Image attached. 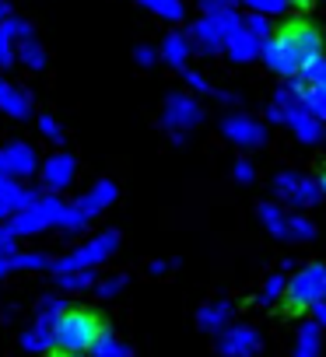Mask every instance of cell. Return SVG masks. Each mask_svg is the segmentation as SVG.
<instances>
[{"label": "cell", "mask_w": 326, "mask_h": 357, "mask_svg": "<svg viewBox=\"0 0 326 357\" xmlns=\"http://www.w3.org/2000/svg\"><path fill=\"white\" fill-rule=\"evenodd\" d=\"M319 60H326V39H323L319 25L309 22V18H288L263 43V63L281 77L298 81Z\"/></svg>", "instance_id": "cell-1"}, {"label": "cell", "mask_w": 326, "mask_h": 357, "mask_svg": "<svg viewBox=\"0 0 326 357\" xmlns=\"http://www.w3.org/2000/svg\"><path fill=\"white\" fill-rule=\"evenodd\" d=\"M102 333V319L84 312V308H67L57 326H53V347L67 357V354H84L91 350V343Z\"/></svg>", "instance_id": "cell-2"}, {"label": "cell", "mask_w": 326, "mask_h": 357, "mask_svg": "<svg viewBox=\"0 0 326 357\" xmlns=\"http://www.w3.org/2000/svg\"><path fill=\"white\" fill-rule=\"evenodd\" d=\"M116 245H119V235L116 231H98L95 238H88L84 245H77L74 252H67V256H60V259H53V273L57 277H64V273H74V270H95L98 263H105L112 252H116Z\"/></svg>", "instance_id": "cell-3"}, {"label": "cell", "mask_w": 326, "mask_h": 357, "mask_svg": "<svg viewBox=\"0 0 326 357\" xmlns=\"http://www.w3.org/2000/svg\"><path fill=\"white\" fill-rule=\"evenodd\" d=\"M60 211H64V200L60 197H50L43 193L36 204H29L25 211H18L15 218H8V231L15 238H29V235H39L46 228H57L60 221Z\"/></svg>", "instance_id": "cell-4"}, {"label": "cell", "mask_w": 326, "mask_h": 357, "mask_svg": "<svg viewBox=\"0 0 326 357\" xmlns=\"http://www.w3.org/2000/svg\"><path fill=\"white\" fill-rule=\"evenodd\" d=\"M326 301V266H309L302 270L291 287H288V308L291 312H302V308H312Z\"/></svg>", "instance_id": "cell-5"}, {"label": "cell", "mask_w": 326, "mask_h": 357, "mask_svg": "<svg viewBox=\"0 0 326 357\" xmlns=\"http://www.w3.org/2000/svg\"><path fill=\"white\" fill-rule=\"evenodd\" d=\"M36 168H39V154H36L32 144L11 140V144L0 147V178H15V183H22V178H29Z\"/></svg>", "instance_id": "cell-6"}, {"label": "cell", "mask_w": 326, "mask_h": 357, "mask_svg": "<svg viewBox=\"0 0 326 357\" xmlns=\"http://www.w3.org/2000/svg\"><path fill=\"white\" fill-rule=\"evenodd\" d=\"M74 175H77V161H74V154H67V151H57V154H50V158L43 161V186L50 190V197L64 193V190L74 183Z\"/></svg>", "instance_id": "cell-7"}, {"label": "cell", "mask_w": 326, "mask_h": 357, "mask_svg": "<svg viewBox=\"0 0 326 357\" xmlns=\"http://www.w3.org/2000/svg\"><path fill=\"white\" fill-rule=\"evenodd\" d=\"M0 112L11 116V119H29V116H32V98H29V91L0 77Z\"/></svg>", "instance_id": "cell-8"}, {"label": "cell", "mask_w": 326, "mask_h": 357, "mask_svg": "<svg viewBox=\"0 0 326 357\" xmlns=\"http://www.w3.org/2000/svg\"><path fill=\"white\" fill-rule=\"evenodd\" d=\"M112 200H116V183L102 178V183H95V186H91V190H88V193H84V197H81L74 207H77V211H81L88 221H95V218H98V214H102V211H105Z\"/></svg>", "instance_id": "cell-9"}, {"label": "cell", "mask_w": 326, "mask_h": 357, "mask_svg": "<svg viewBox=\"0 0 326 357\" xmlns=\"http://www.w3.org/2000/svg\"><path fill=\"white\" fill-rule=\"evenodd\" d=\"M39 197H43L39 190H25L22 183H15V178H0V204L11 211V218H15L18 211H25L29 204H36Z\"/></svg>", "instance_id": "cell-10"}, {"label": "cell", "mask_w": 326, "mask_h": 357, "mask_svg": "<svg viewBox=\"0 0 326 357\" xmlns=\"http://www.w3.org/2000/svg\"><path fill=\"white\" fill-rule=\"evenodd\" d=\"M53 326H57V322H50V319H36V322L22 333V347H25L29 354H46V350H53Z\"/></svg>", "instance_id": "cell-11"}, {"label": "cell", "mask_w": 326, "mask_h": 357, "mask_svg": "<svg viewBox=\"0 0 326 357\" xmlns=\"http://www.w3.org/2000/svg\"><path fill=\"white\" fill-rule=\"evenodd\" d=\"M15 63H25L29 70H43V67H46V50L39 46L36 36L15 43Z\"/></svg>", "instance_id": "cell-12"}, {"label": "cell", "mask_w": 326, "mask_h": 357, "mask_svg": "<svg viewBox=\"0 0 326 357\" xmlns=\"http://www.w3.org/2000/svg\"><path fill=\"white\" fill-rule=\"evenodd\" d=\"M91 354H95V357H130V347H126L119 336H112L109 329H102L98 340L91 343Z\"/></svg>", "instance_id": "cell-13"}, {"label": "cell", "mask_w": 326, "mask_h": 357, "mask_svg": "<svg viewBox=\"0 0 326 357\" xmlns=\"http://www.w3.org/2000/svg\"><path fill=\"white\" fill-rule=\"evenodd\" d=\"M193 119H197L193 102H186V98H169V105H165V123H169V126H183V123H193Z\"/></svg>", "instance_id": "cell-14"}, {"label": "cell", "mask_w": 326, "mask_h": 357, "mask_svg": "<svg viewBox=\"0 0 326 357\" xmlns=\"http://www.w3.org/2000/svg\"><path fill=\"white\" fill-rule=\"evenodd\" d=\"M88 225H91V221H88V218H84V214H81V211H77L74 204H64V211H60V221H57V228H64L67 235H77V231H84Z\"/></svg>", "instance_id": "cell-15"}, {"label": "cell", "mask_w": 326, "mask_h": 357, "mask_svg": "<svg viewBox=\"0 0 326 357\" xmlns=\"http://www.w3.org/2000/svg\"><path fill=\"white\" fill-rule=\"evenodd\" d=\"M57 284H60L64 291H88V287L98 284V277H95V270H74V273L57 277Z\"/></svg>", "instance_id": "cell-16"}, {"label": "cell", "mask_w": 326, "mask_h": 357, "mask_svg": "<svg viewBox=\"0 0 326 357\" xmlns=\"http://www.w3.org/2000/svg\"><path fill=\"white\" fill-rule=\"evenodd\" d=\"M0 32H4L11 43H22V39L36 36V32H32V25H29L25 18H18V15H8L4 22H0Z\"/></svg>", "instance_id": "cell-17"}, {"label": "cell", "mask_w": 326, "mask_h": 357, "mask_svg": "<svg viewBox=\"0 0 326 357\" xmlns=\"http://www.w3.org/2000/svg\"><path fill=\"white\" fill-rule=\"evenodd\" d=\"M46 266H53V259L43 252H15L11 256V270H46Z\"/></svg>", "instance_id": "cell-18"}, {"label": "cell", "mask_w": 326, "mask_h": 357, "mask_svg": "<svg viewBox=\"0 0 326 357\" xmlns=\"http://www.w3.org/2000/svg\"><path fill=\"white\" fill-rule=\"evenodd\" d=\"M64 312H67L64 298H53V294H50V298H43V301H39V312H36V319H50V322H57Z\"/></svg>", "instance_id": "cell-19"}, {"label": "cell", "mask_w": 326, "mask_h": 357, "mask_svg": "<svg viewBox=\"0 0 326 357\" xmlns=\"http://www.w3.org/2000/svg\"><path fill=\"white\" fill-rule=\"evenodd\" d=\"M123 287H126V277L116 273V277H102V280L95 284V294H98V298H116Z\"/></svg>", "instance_id": "cell-20"}, {"label": "cell", "mask_w": 326, "mask_h": 357, "mask_svg": "<svg viewBox=\"0 0 326 357\" xmlns=\"http://www.w3.org/2000/svg\"><path fill=\"white\" fill-rule=\"evenodd\" d=\"M137 4L158 11L161 18H179V15H183V11H179V0H137Z\"/></svg>", "instance_id": "cell-21"}, {"label": "cell", "mask_w": 326, "mask_h": 357, "mask_svg": "<svg viewBox=\"0 0 326 357\" xmlns=\"http://www.w3.org/2000/svg\"><path fill=\"white\" fill-rule=\"evenodd\" d=\"M183 56H186V43L179 36H169L165 39V60L169 63H183Z\"/></svg>", "instance_id": "cell-22"}, {"label": "cell", "mask_w": 326, "mask_h": 357, "mask_svg": "<svg viewBox=\"0 0 326 357\" xmlns=\"http://www.w3.org/2000/svg\"><path fill=\"white\" fill-rule=\"evenodd\" d=\"M39 130H43V137H46V140H53V144H60V140H64V130H60V123H57L53 116H39Z\"/></svg>", "instance_id": "cell-23"}, {"label": "cell", "mask_w": 326, "mask_h": 357, "mask_svg": "<svg viewBox=\"0 0 326 357\" xmlns=\"http://www.w3.org/2000/svg\"><path fill=\"white\" fill-rule=\"evenodd\" d=\"M18 252V238L8 231V225H0V256H15Z\"/></svg>", "instance_id": "cell-24"}, {"label": "cell", "mask_w": 326, "mask_h": 357, "mask_svg": "<svg viewBox=\"0 0 326 357\" xmlns=\"http://www.w3.org/2000/svg\"><path fill=\"white\" fill-rule=\"evenodd\" d=\"M15 63V43L0 32V67H11Z\"/></svg>", "instance_id": "cell-25"}, {"label": "cell", "mask_w": 326, "mask_h": 357, "mask_svg": "<svg viewBox=\"0 0 326 357\" xmlns=\"http://www.w3.org/2000/svg\"><path fill=\"white\" fill-rule=\"evenodd\" d=\"M305 95V102L316 109V112H323L326 116V88H316V91H302Z\"/></svg>", "instance_id": "cell-26"}, {"label": "cell", "mask_w": 326, "mask_h": 357, "mask_svg": "<svg viewBox=\"0 0 326 357\" xmlns=\"http://www.w3.org/2000/svg\"><path fill=\"white\" fill-rule=\"evenodd\" d=\"M133 60H137L140 67H151V63H154V50H151V46H137Z\"/></svg>", "instance_id": "cell-27"}, {"label": "cell", "mask_w": 326, "mask_h": 357, "mask_svg": "<svg viewBox=\"0 0 326 357\" xmlns=\"http://www.w3.org/2000/svg\"><path fill=\"white\" fill-rule=\"evenodd\" d=\"M284 4H291L295 11H312V8H316V0H284Z\"/></svg>", "instance_id": "cell-28"}, {"label": "cell", "mask_w": 326, "mask_h": 357, "mask_svg": "<svg viewBox=\"0 0 326 357\" xmlns=\"http://www.w3.org/2000/svg\"><path fill=\"white\" fill-rule=\"evenodd\" d=\"M11 273V256H0V280Z\"/></svg>", "instance_id": "cell-29"}, {"label": "cell", "mask_w": 326, "mask_h": 357, "mask_svg": "<svg viewBox=\"0 0 326 357\" xmlns=\"http://www.w3.org/2000/svg\"><path fill=\"white\" fill-rule=\"evenodd\" d=\"M8 218H11V211H8L4 204H0V225H8Z\"/></svg>", "instance_id": "cell-30"}, {"label": "cell", "mask_w": 326, "mask_h": 357, "mask_svg": "<svg viewBox=\"0 0 326 357\" xmlns=\"http://www.w3.org/2000/svg\"><path fill=\"white\" fill-rule=\"evenodd\" d=\"M8 15H11V11H8V4H4V0H0V22H4Z\"/></svg>", "instance_id": "cell-31"}, {"label": "cell", "mask_w": 326, "mask_h": 357, "mask_svg": "<svg viewBox=\"0 0 326 357\" xmlns=\"http://www.w3.org/2000/svg\"><path fill=\"white\" fill-rule=\"evenodd\" d=\"M67 357H84V354H67Z\"/></svg>", "instance_id": "cell-32"}]
</instances>
